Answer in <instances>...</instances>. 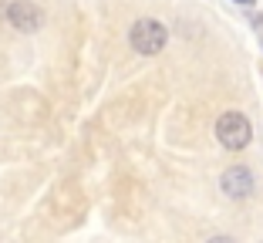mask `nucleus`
<instances>
[{
    "mask_svg": "<svg viewBox=\"0 0 263 243\" xmlns=\"http://www.w3.org/2000/svg\"><path fill=\"white\" fill-rule=\"evenodd\" d=\"M216 139H219L223 149L240 152V149H247L250 139H253V125H250V118L243 115V111H226L216 122Z\"/></svg>",
    "mask_w": 263,
    "mask_h": 243,
    "instance_id": "f03ea898",
    "label": "nucleus"
},
{
    "mask_svg": "<svg viewBox=\"0 0 263 243\" xmlns=\"http://www.w3.org/2000/svg\"><path fill=\"white\" fill-rule=\"evenodd\" d=\"M165 41H169L165 24L152 21V17H142V21H135V24H132V31H128L132 51H135V54H145V58L159 54V51L165 47Z\"/></svg>",
    "mask_w": 263,
    "mask_h": 243,
    "instance_id": "f257e3e1",
    "label": "nucleus"
},
{
    "mask_svg": "<svg viewBox=\"0 0 263 243\" xmlns=\"http://www.w3.org/2000/svg\"><path fill=\"white\" fill-rule=\"evenodd\" d=\"M7 21H10V27L31 34V31H37L41 24H44V14H41V7H34L31 0H14V4L7 7Z\"/></svg>",
    "mask_w": 263,
    "mask_h": 243,
    "instance_id": "20e7f679",
    "label": "nucleus"
},
{
    "mask_svg": "<svg viewBox=\"0 0 263 243\" xmlns=\"http://www.w3.org/2000/svg\"><path fill=\"white\" fill-rule=\"evenodd\" d=\"M253 173H250L247 165H230L223 176H219V189H223L230 199H247L253 193Z\"/></svg>",
    "mask_w": 263,
    "mask_h": 243,
    "instance_id": "7ed1b4c3",
    "label": "nucleus"
},
{
    "mask_svg": "<svg viewBox=\"0 0 263 243\" xmlns=\"http://www.w3.org/2000/svg\"><path fill=\"white\" fill-rule=\"evenodd\" d=\"M236 4H243V7H250V4H253V0H236Z\"/></svg>",
    "mask_w": 263,
    "mask_h": 243,
    "instance_id": "423d86ee",
    "label": "nucleus"
},
{
    "mask_svg": "<svg viewBox=\"0 0 263 243\" xmlns=\"http://www.w3.org/2000/svg\"><path fill=\"white\" fill-rule=\"evenodd\" d=\"M209 243H236V240H233V236H213Z\"/></svg>",
    "mask_w": 263,
    "mask_h": 243,
    "instance_id": "39448f33",
    "label": "nucleus"
}]
</instances>
